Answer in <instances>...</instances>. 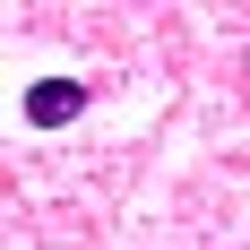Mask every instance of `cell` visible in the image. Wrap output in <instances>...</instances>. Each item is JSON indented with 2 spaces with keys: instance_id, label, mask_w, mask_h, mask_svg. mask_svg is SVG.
Segmentation results:
<instances>
[{
  "instance_id": "1",
  "label": "cell",
  "mask_w": 250,
  "mask_h": 250,
  "mask_svg": "<svg viewBox=\"0 0 250 250\" xmlns=\"http://www.w3.org/2000/svg\"><path fill=\"white\" fill-rule=\"evenodd\" d=\"M26 121L35 129H69L78 112H86V78H35V86H26V104H18Z\"/></svg>"
}]
</instances>
